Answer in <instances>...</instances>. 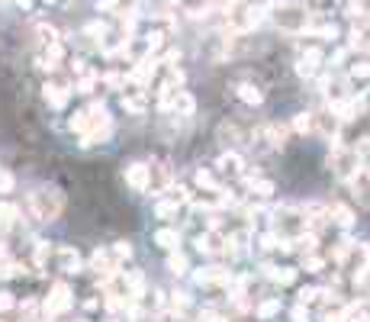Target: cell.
Listing matches in <instances>:
<instances>
[{
	"instance_id": "obj_6",
	"label": "cell",
	"mask_w": 370,
	"mask_h": 322,
	"mask_svg": "<svg viewBox=\"0 0 370 322\" xmlns=\"http://www.w3.org/2000/svg\"><path fill=\"white\" fill-rule=\"evenodd\" d=\"M261 20H264V10L258 4H248V0H232L229 13H225V26L232 33H252Z\"/></svg>"
},
{
	"instance_id": "obj_38",
	"label": "cell",
	"mask_w": 370,
	"mask_h": 322,
	"mask_svg": "<svg viewBox=\"0 0 370 322\" xmlns=\"http://www.w3.org/2000/svg\"><path fill=\"white\" fill-rule=\"evenodd\" d=\"M116 4H123V7H133V4H139V0H116Z\"/></svg>"
},
{
	"instance_id": "obj_5",
	"label": "cell",
	"mask_w": 370,
	"mask_h": 322,
	"mask_svg": "<svg viewBox=\"0 0 370 322\" xmlns=\"http://www.w3.org/2000/svg\"><path fill=\"white\" fill-rule=\"evenodd\" d=\"M274 23L284 33H306L309 29V10L303 0H280L274 7Z\"/></svg>"
},
{
	"instance_id": "obj_17",
	"label": "cell",
	"mask_w": 370,
	"mask_h": 322,
	"mask_svg": "<svg viewBox=\"0 0 370 322\" xmlns=\"http://www.w3.org/2000/svg\"><path fill=\"white\" fill-rule=\"evenodd\" d=\"M216 168L223 171V174H229V177H245V158L238 152H223L219 155V161H216Z\"/></svg>"
},
{
	"instance_id": "obj_19",
	"label": "cell",
	"mask_w": 370,
	"mask_h": 322,
	"mask_svg": "<svg viewBox=\"0 0 370 322\" xmlns=\"http://www.w3.org/2000/svg\"><path fill=\"white\" fill-rule=\"evenodd\" d=\"M45 100H49V106H55V110H62V106L71 100V91H68V84H62V81H55V84H45Z\"/></svg>"
},
{
	"instance_id": "obj_31",
	"label": "cell",
	"mask_w": 370,
	"mask_h": 322,
	"mask_svg": "<svg viewBox=\"0 0 370 322\" xmlns=\"http://www.w3.org/2000/svg\"><path fill=\"white\" fill-rule=\"evenodd\" d=\"M181 206L184 204H177L174 196H171V200H161V204H158V216L161 219H171V216H177V210H181Z\"/></svg>"
},
{
	"instance_id": "obj_21",
	"label": "cell",
	"mask_w": 370,
	"mask_h": 322,
	"mask_svg": "<svg viewBox=\"0 0 370 322\" xmlns=\"http://www.w3.org/2000/svg\"><path fill=\"white\" fill-rule=\"evenodd\" d=\"M123 106H126L129 113H142V110H145V91H139V87H129V91L123 94Z\"/></svg>"
},
{
	"instance_id": "obj_37",
	"label": "cell",
	"mask_w": 370,
	"mask_h": 322,
	"mask_svg": "<svg viewBox=\"0 0 370 322\" xmlns=\"http://www.w3.org/2000/svg\"><path fill=\"white\" fill-rule=\"evenodd\" d=\"M293 322H309V313H306V306H303V303L293 309Z\"/></svg>"
},
{
	"instance_id": "obj_30",
	"label": "cell",
	"mask_w": 370,
	"mask_h": 322,
	"mask_svg": "<svg viewBox=\"0 0 370 322\" xmlns=\"http://www.w3.org/2000/svg\"><path fill=\"white\" fill-rule=\"evenodd\" d=\"M254 313H258V319H274V316L280 313V300H264Z\"/></svg>"
},
{
	"instance_id": "obj_23",
	"label": "cell",
	"mask_w": 370,
	"mask_h": 322,
	"mask_svg": "<svg viewBox=\"0 0 370 322\" xmlns=\"http://www.w3.org/2000/svg\"><path fill=\"white\" fill-rule=\"evenodd\" d=\"M155 245H161L164 252H174L181 245V235H177V229H158L155 232Z\"/></svg>"
},
{
	"instance_id": "obj_36",
	"label": "cell",
	"mask_w": 370,
	"mask_h": 322,
	"mask_svg": "<svg viewBox=\"0 0 370 322\" xmlns=\"http://www.w3.org/2000/svg\"><path fill=\"white\" fill-rule=\"evenodd\" d=\"M13 306H16L13 294H7V290H0V313H7V309H13Z\"/></svg>"
},
{
	"instance_id": "obj_22",
	"label": "cell",
	"mask_w": 370,
	"mask_h": 322,
	"mask_svg": "<svg viewBox=\"0 0 370 322\" xmlns=\"http://www.w3.org/2000/svg\"><path fill=\"white\" fill-rule=\"evenodd\" d=\"M264 271H267V280H274V284H280V287H284V284H293V280H296V271H293V267L267 265Z\"/></svg>"
},
{
	"instance_id": "obj_3",
	"label": "cell",
	"mask_w": 370,
	"mask_h": 322,
	"mask_svg": "<svg viewBox=\"0 0 370 322\" xmlns=\"http://www.w3.org/2000/svg\"><path fill=\"white\" fill-rule=\"evenodd\" d=\"M29 210H33V216L39 219V223H55L65 210V194L58 187L43 184V187H35L33 194H29Z\"/></svg>"
},
{
	"instance_id": "obj_25",
	"label": "cell",
	"mask_w": 370,
	"mask_h": 322,
	"mask_svg": "<svg viewBox=\"0 0 370 322\" xmlns=\"http://www.w3.org/2000/svg\"><path fill=\"white\" fill-rule=\"evenodd\" d=\"M328 219H335L342 229H348V226L354 223V213H351L344 204H332V206H328Z\"/></svg>"
},
{
	"instance_id": "obj_16",
	"label": "cell",
	"mask_w": 370,
	"mask_h": 322,
	"mask_svg": "<svg viewBox=\"0 0 370 322\" xmlns=\"http://www.w3.org/2000/svg\"><path fill=\"white\" fill-rule=\"evenodd\" d=\"M351 194L361 206H370V168H361L354 177H351Z\"/></svg>"
},
{
	"instance_id": "obj_33",
	"label": "cell",
	"mask_w": 370,
	"mask_h": 322,
	"mask_svg": "<svg viewBox=\"0 0 370 322\" xmlns=\"http://www.w3.org/2000/svg\"><path fill=\"white\" fill-rule=\"evenodd\" d=\"M293 129L296 133H313V113H300V116H293Z\"/></svg>"
},
{
	"instance_id": "obj_13",
	"label": "cell",
	"mask_w": 370,
	"mask_h": 322,
	"mask_svg": "<svg viewBox=\"0 0 370 322\" xmlns=\"http://www.w3.org/2000/svg\"><path fill=\"white\" fill-rule=\"evenodd\" d=\"M196 248L203 255H229V238L219 229H206L203 235H196Z\"/></svg>"
},
{
	"instance_id": "obj_39",
	"label": "cell",
	"mask_w": 370,
	"mask_h": 322,
	"mask_svg": "<svg viewBox=\"0 0 370 322\" xmlns=\"http://www.w3.org/2000/svg\"><path fill=\"white\" fill-rule=\"evenodd\" d=\"M16 4H20V7H29V4H33V0H16Z\"/></svg>"
},
{
	"instance_id": "obj_32",
	"label": "cell",
	"mask_w": 370,
	"mask_h": 322,
	"mask_svg": "<svg viewBox=\"0 0 370 322\" xmlns=\"http://www.w3.org/2000/svg\"><path fill=\"white\" fill-rule=\"evenodd\" d=\"M196 184H200L203 190H223V187H219V184H216V177H213L206 168H200V171H196Z\"/></svg>"
},
{
	"instance_id": "obj_4",
	"label": "cell",
	"mask_w": 370,
	"mask_h": 322,
	"mask_svg": "<svg viewBox=\"0 0 370 322\" xmlns=\"http://www.w3.org/2000/svg\"><path fill=\"white\" fill-rule=\"evenodd\" d=\"M338 265H342V271L348 274V277L364 280L370 274V245H364V242H342V248H338Z\"/></svg>"
},
{
	"instance_id": "obj_20",
	"label": "cell",
	"mask_w": 370,
	"mask_h": 322,
	"mask_svg": "<svg viewBox=\"0 0 370 322\" xmlns=\"http://www.w3.org/2000/svg\"><path fill=\"white\" fill-rule=\"evenodd\" d=\"M168 110H174L177 116H194L196 104H194V97H190L187 91H181V87H177V94H174V100H171Z\"/></svg>"
},
{
	"instance_id": "obj_18",
	"label": "cell",
	"mask_w": 370,
	"mask_h": 322,
	"mask_svg": "<svg viewBox=\"0 0 370 322\" xmlns=\"http://www.w3.org/2000/svg\"><path fill=\"white\" fill-rule=\"evenodd\" d=\"M148 171H152V190H168L174 184L168 161H148Z\"/></svg>"
},
{
	"instance_id": "obj_27",
	"label": "cell",
	"mask_w": 370,
	"mask_h": 322,
	"mask_svg": "<svg viewBox=\"0 0 370 322\" xmlns=\"http://www.w3.org/2000/svg\"><path fill=\"white\" fill-rule=\"evenodd\" d=\"M16 219H20V210L13 204H0V229H10Z\"/></svg>"
},
{
	"instance_id": "obj_15",
	"label": "cell",
	"mask_w": 370,
	"mask_h": 322,
	"mask_svg": "<svg viewBox=\"0 0 370 322\" xmlns=\"http://www.w3.org/2000/svg\"><path fill=\"white\" fill-rule=\"evenodd\" d=\"M319 65H322V52L315 49V45H309V49L300 52V58H296V74L300 77H315Z\"/></svg>"
},
{
	"instance_id": "obj_9",
	"label": "cell",
	"mask_w": 370,
	"mask_h": 322,
	"mask_svg": "<svg viewBox=\"0 0 370 322\" xmlns=\"http://www.w3.org/2000/svg\"><path fill=\"white\" fill-rule=\"evenodd\" d=\"M71 303H74V296H71L68 284H55V287L49 290V296H45V303H43V316L45 319H58V316H65L71 309Z\"/></svg>"
},
{
	"instance_id": "obj_14",
	"label": "cell",
	"mask_w": 370,
	"mask_h": 322,
	"mask_svg": "<svg viewBox=\"0 0 370 322\" xmlns=\"http://www.w3.org/2000/svg\"><path fill=\"white\" fill-rule=\"evenodd\" d=\"M196 284L200 287H229L232 284V274L225 271V267H200V274H196Z\"/></svg>"
},
{
	"instance_id": "obj_1",
	"label": "cell",
	"mask_w": 370,
	"mask_h": 322,
	"mask_svg": "<svg viewBox=\"0 0 370 322\" xmlns=\"http://www.w3.org/2000/svg\"><path fill=\"white\" fill-rule=\"evenodd\" d=\"M68 126H71V133L81 139V145H100V142H106L113 133V116L106 113L103 104H91L87 110L74 113Z\"/></svg>"
},
{
	"instance_id": "obj_2",
	"label": "cell",
	"mask_w": 370,
	"mask_h": 322,
	"mask_svg": "<svg viewBox=\"0 0 370 322\" xmlns=\"http://www.w3.org/2000/svg\"><path fill=\"white\" fill-rule=\"evenodd\" d=\"M271 216H274V235H277L280 242H286V248L300 235L313 232V219H309V213L303 210V206H277Z\"/></svg>"
},
{
	"instance_id": "obj_7",
	"label": "cell",
	"mask_w": 370,
	"mask_h": 322,
	"mask_svg": "<svg viewBox=\"0 0 370 322\" xmlns=\"http://www.w3.org/2000/svg\"><path fill=\"white\" fill-rule=\"evenodd\" d=\"M328 168H332V174H335L338 181H351V177L364 168L361 152L351 145H335L328 152Z\"/></svg>"
},
{
	"instance_id": "obj_10",
	"label": "cell",
	"mask_w": 370,
	"mask_h": 322,
	"mask_svg": "<svg viewBox=\"0 0 370 322\" xmlns=\"http://www.w3.org/2000/svg\"><path fill=\"white\" fill-rule=\"evenodd\" d=\"M342 116L335 113V106H325V110L313 113V133L322 135V139H338L342 135Z\"/></svg>"
},
{
	"instance_id": "obj_24",
	"label": "cell",
	"mask_w": 370,
	"mask_h": 322,
	"mask_svg": "<svg viewBox=\"0 0 370 322\" xmlns=\"http://www.w3.org/2000/svg\"><path fill=\"white\" fill-rule=\"evenodd\" d=\"M245 184H248L252 196H258V200H267V196L274 194V184L264 181V177H245Z\"/></svg>"
},
{
	"instance_id": "obj_28",
	"label": "cell",
	"mask_w": 370,
	"mask_h": 322,
	"mask_svg": "<svg viewBox=\"0 0 370 322\" xmlns=\"http://www.w3.org/2000/svg\"><path fill=\"white\" fill-rule=\"evenodd\" d=\"M168 271L177 274V277H181V274H187V258H184V255L177 252V248L171 252V258H168Z\"/></svg>"
},
{
	"instance_id": "obj_35",
	"label": "cell",
	"mask_w": 370,
	"mask_h": 322,
	"mask_svg": "<svg viewBox=\"0 0 370 322\" xmlns=\"http://www.w3.org/2000/svg\"><path fill=\"white\" fill-rule=\"evenodd\" d=\"M351 77H370V62H354L351 65Z\"/></svg>"
},
{
	"instance_id": "obj_34",
	"label": "cell",
	"mask_w": 370,
	"mask_h": 322,
	"mask_svg": "<svg viewBox=\"0 0 370 322\" xmlns=\"http://www.w3.org/2000/svg\"><path fill=\"white\" fill-rule=\"evenodd\" d=\"M13 187H16V177L10 174V171L4 168V165H0V194H10Z\"/></svg>"
},
{
	"instance_id": "obj_26",
	"label": "cell",
	"mask_w": 370,
	"mask_h": 322,
	"mask_svg": "<svg viewBox=\"0 0 370 322\" xmlns=\"http://www.w3.org/2000/svg\"><path fill=\"white\" fill-rule=\"evenodd\" d=\"M235 91H238V97H242L245 104H252V106H258L261 100H264V94H261L258 87H254V84H238Z\"/></svg>"
},
{
	"instance_id": "obj_11",
	"label": "cell",
	"mask_w": 370,
	"mask_h": 322,
	"mask_svg": "<svg viewBox=\"0 0 370 322\" xmlns=\"http://www.w3.org/2000/svg\"><path fill=\"white\" fill-rule=\"evenodd\" d=\"M49 258H52V265H55V271H62V274H77L81 267H84L81 255H77L74 248H68V245L49 248Z\"/></svg>"
},
{
	"instance_id": "obj_29",
	"label": "cell",
	"mask_w": 370,
	"mask_h": 322,
	"mask_svg": "<svg viewBox=\"0 0 370 322\" xmlns=\"http://www.w3.org/2000/svg\"><path fill=\"white\" fill-rule=\"evenodd\" d=\"M35 33H39V39H43V45H55V43H58V33H55V26H49V23H39V26H35Z\"/></svg>"
},
{
	"instance_id": "obj_12",
	"label": "cell",
	"mask_w": 370,
	"mask_h": 322,
	"mask_svg": "<svg viewBox=\"0 0 370 322\" xmlns=\"http://www.w3.org/2000/svg\"><path fill=\"white\" fill-rule=\"evenodd\" d=\"M123 177H126V184L135 190V194H148V190H152V171H148L145 161L129 165V168L123 171Z\"/></svg>"
},
{
	"instance_id": "obj_8",
	"label": "cell",
	"mask_w": 370,
	"mask_h": 322,
	"mask_svg": "<svg viewBox=\"0 0 370 322\" xmlns=\"http://www.w3.org/2000/svg\"><path fill=\"white\" fill-rule=\"evenodd\" d=\"M129 258H133V245H129V242H113V245L97 248V252H94L91 267H94V271L113 274V271H119V267L126 265Z\"/></svg>"
}]
</instances>
